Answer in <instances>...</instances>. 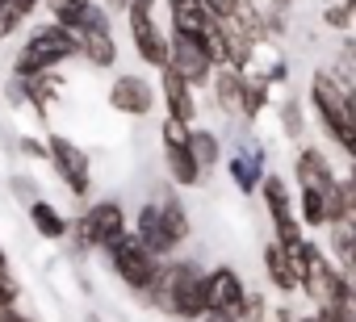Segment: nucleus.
Here are the masks:
<instances>
[{
  "mask_svg": "<svg viewBox=\"0 0 356 322\" xmlns=\"http://www.w3.org/2000/svg\"><path fill=\"white\" fill-rule=\"evenodd\" d=\"M151 301H159L168 314L185 318V322H202L210 314V272L193 260L163 264V280Z\"/></svg>",
  "mask_w": 356,
  "mask_h": 322,
  "instance_id": "obj_1",
  "label": "nucleus"
},
{
  "mask_svg": "<svg viewBox=\"0 0 356 322\" xmlns=\"http://www.w3.org/2000/svg\"><path fill=\"white\" fill-rule=\"evenodd\" d=\"M80 59V34L59 26V22H42L26 34L17 59H13V76L17 80H30V76H47V71H59L63 63Z\"/></svg>",
  "mask_w": 356,
  "mask_h": 322,
  "instance_id": "obj_2",
  "label": "nucleus"
},
{
  "mask_svg": "<svg viewBox=\"0 0 356 322\" xmlns=\"http://www.w3.org/2000/svg\"><path fill=\"white\" fill-rule=\"evenodd\" d=\"M310 105L318 113V126L327 130V138L356 164V117L348 105V84L335 71H314L310 76Z\"/></svg>",
  "mask_w": 356,
  "mask_h": 322,
  "instance_id": "obj_3",
  "label": "nucleus"
},
{
  "mask_svg": "<svg viewBox=\"0 0 356 322\" xmlns=\"http://www.w3.org/2000/svg\"><path fill=\"white\" fill-rule=\"evenodd\" d=\"M105 255H109V264H113V272H118V280H122L126 289H134V293H143V297H155V289H159V280H163V264H159V255L147 251V243H143L134 230L118 235V239L105 247Z\"/></svg>",
  "mask_w": 356,
  "mask_h": 322,
  "instance_id": "obj_4",
  "label": "nucleus"
},
{
  "mask_svg": "<svg viewBox=\"0 0 356 322\" xmlns=\"http://www.w3.org/2000/svg\"><path fill=\"white\" fill-rule=\"evenodd\" d=\"M118 235H126V205L105 197V201H92L76 222H72V239L80 251H105Z\"/></svg>",
  "mask_w": 356,
  "mask_h": 322,
  "instance_id": "obj_5",
  "label": "nucleus"
},
{
  "mask_svg": "<svg viewBox=\"0 0 356 322\" xmlns=\"http://www.w3.org/2000/svg\"><path fill=\"white\" fill-rule=\"evenodd\" d=\"M126 30H130L134 55H138L147 67L163 71V67H168V59H172V34H163V30H159L155 9H151V5H138V0H134V5L126 9Z\"/></svg>",
  "mask_w": 356,
  "mask_h": 322,
  "instance_id": "obj_6",
  "label": "nucleus"
},
{
  "mask_svg": "<svg viewBox=\"0 0 356 322\" xmlns=\"http://www.w3.org/2000/svg\"><path fill=\"white\" fill-rule=\"evenodd\" d=\"M47 164H51V172L63 180V189L72 197H88V189H92V164H88V155H84L80 142H72L67 134H51L47 138Z\"/></svg>",
  "mask_w": 356,
  "mask_h": 322,
  "instance_id": "obj_7",
  "label": "nucleus"
},
{
  "mask_svg": "<svg viewBox=\"0 0 356 322\" xmlns=\"http://www.w3.org/2000/svg\"><path fill=\"white\" fill-rule=\"evenodd\" d=\"M260 197H264L268 222H273V230H277V243H285L289 251L302 247L306 235H302V218H298V210H293V193H289L285 176H273V172H268L264 185H260Z\"/></svg>",
  "mask_w": 356,
  "mask_h": 322,
  "instance_id": "obj_8",
  "label": "nucleus"
},
{
  "mask_svg": "<svg viewBox=\"0 0 356 322\" xmlns=\"http://www.w3.org/2000/svg\"><path fill=\"white\" fill-rule=\"evenodd\" d=\"M80 34V59L88 63V67H97V71H109L113 63H118V42H113V26H109V9L97 5L88 9V17H84V26L76 30Z\"/></svg>",
  "mask_w": 356,
  "mask_h": 322,
  "instance_id": "obj_9",
  "label": "nucleus"
},
{
  "mask_svg": "<svg viewBox=\"0 0 356 322\" xmlns=\"http://www.w3.org/2000/svg\"><path fill=\"white\" fill-rule=\"evenodd\" d=\"M298 264H302V293L314 301V305H327L331 301V293H335V285H339V264H331V255L318 247V243H302L298 247Z\"/></svg>",
  "mask_w": 356,
  "mask_h": 322,
  "instance_id": "obj_10",
  "label": "nucleus"
},
{
  "mask_svg": "<svg viewBox=\"0 0 356 322\" xmlns=\"http://www.w3.org/2000/svg\"><path fill=\"white\" fill-rule=\"evenodd\" d=\"M168 67H176L193 88H210L214 84V71H218V63L206 51V42L202 38H189V34H172V59H168Z\"/></svg>",
  "mask_w": 356,
  "mask_h": 322,
  "instance_id": "obj_11",
  "label": "nucleus"
},
{
  "mask_svg": "<svg viewBox=\"0 0 356 322\" xmlns=\"http://www.w3.org/2000/svg\"><path fill=\"white\" fill-rule=\"evenodd\" d=\"M159 101V88L147 76H113L109 84V109L122 117H147Z\"/></svg>",
  "mask_w": 356,
  "mask_h": 322,
  "instance_id": "obj_12",
  "label": "nucleus"
},
{
  "mask_svg": "<svg viewBox=\"0 0 356 322\" xmlns=\"http://www.w3.org/2000/svg\"><path fill=\"white\" fill-rule=\"evenodd\" d=\"M210 310H222V314L248 322V285L231 264L210 268Z\"/></svg>",
  "mask_w": 356,
  "mask_h": 322,
  "instance_id": "obj_13",
  "label": "nucleus"
},
{
  "mask_svg": "<svg viewBox=\"0 0 356 322\" xmlns=\"http://www.w3.org/2000/svg\"><path fill=\"white\" fill-rule=\"evenodd\" d=\"M264 276L277 293H298L302 289V264H298V247L289 251L285 243H268L264 247Z\"/></svg>",
  "mask_w": 356,
  "mask_h": 322,
  "instance_id": "obj_14",
  "label": "nucleus"
},
{
  "mask_svg": "<svg viewBox=\"0 0 356 322\" xmlns=\"http://www.w3.org/2000/svg\"><path fill=\"white\" fill-rule=\"evenodd\" d=\"M159 96L168 105V117H181V121H197V88L176 71V67H163L159 71Z\"/></svg>",
  "mask_w": 356,
  "mask_h": 322,
  "instance_id": "obj_15",
  "label": "nucleus"
},
{
  "mask_svg": "<svg viewBox=\"0 0 356 322\" xmlns=\"http://www.w3.org/2000/svg\"><path fill=\"white\" fill-rule=\"evenodd\" d=\"M227 172H231V180H235L239 193H248V197L260 193V185L268 176V168H264V146H252V142L235 146L231 159H227Z\"/></svg>",
  "mask_w": 356,
  "mask_h": 322,
  "instance_id": "obj_16",
  "label": "nucleus"
},
{
  "mask_svg": "<svg viewBox=\"0 0 356 322\" xmlns=\"http://www.w3.org/2000/svg\"><path fill=\"white\" fill-rule=\"evenodd\" d=\"M218 17L210 13L206 0H168V34H189V38H206V30Z\"/></svg>",
  "mask_w": 356,
  "mask_h": 322,
  "instance_id": "obj_17",
  "label": "nucleus"
},
{
  "mask_svg": "<svg viewBox=\"0 0 356 322\" xmlns=\"http://www.w3.org/2000/svg\"><path fill=\"white\" fill-rule=\"evenodd\" d=\"M134 235H138V239L147 243V251L159 255V260H168V255L176 251V243H172V235H168V226H163L159 201H147V205L138 210V218H134Z\"/></svg>",
  "mask_w": 356,
  "mask_h": 322,
  "instance_id": "obj_18",
  "label": "nucleus"
},
{
  "mask_svg": "<svg viewBox=\"0 0 356 322\" xmlns=\"http://www.w3.org/2000/svg\"><path fill=\"white\" fill-rule=\"evenodd\" d=\"M293 176H298L302 189H318V193L331 189V185L339 180V176L331 172V159H327L318 146H302V151H298V159H293Z\"/></svg>",
  "mask_w": 356,
  "mask_h": 322,
  "instance_id": "obj_19",
  "label": "nucleus"
},
{
  "mask_svg": "<svg viewBox=\"0 0 356 322\" xmlns=\"http://www.w3.org/2000/svg\"><path fill=\"white\" fill-rule=\"evenodd\" d=\"M163 168H168V176L176 185H185V189H197L206 180L197 155H193V138L189 142H176V146H163Z\"/></svg>",
  "mask_w": 356,
  "mask_h": 322,
  "instance_id": "obj_20",
  "label": "nucleus"
},
{
  "mask_svg": "<svg viewBox=\"0 0 356 322\" xmlns=\"http://www.w3.org/2000/svg\"><path fill=\"white\" fill-rule=\"evenodd\" d=\"M243 88H248V71H239V67H231V63H222V67L214 71L210 92H214L218 109H227V113H243Z\"/></svg>",
  "mask_w": 356,
  "mask_h": 322,
  "instance_id": "obj_21",
  "label": "nucleus"
},
{
  "mask_svg": "<svg viewBox=\"0 0 356 322\" xmlns=\"http://www.w3.org/2000/svg\"><path fill=\"white\" fill-rule=\"evenodd\" d=\"M30 222H34V230L42 235V239H63V235H72V222L51 205V201H42V197H34L30 201Z\"/></svg>",
  "mask_w": 356,
  "mask_h": 322,
  "instance_id": "obj_22",
  "label": "nucleus"
},
{
  "mask_svg": "<svg viewBox=\"0 0 356 322\" xmlns=\"http://www.w3.org/2000/svg\"><path fill=\"white\" fill-rule=\"evenodd\" d=\"M92 5H97V0H42V9L51 13V22H59L67 30H80Z\"/></svg>",
  "mask_w": 356,
  "mask_h": 322,
  "instance_id": "obj_23",
  "label": "nucleus"
},
{
  "mask_svg": "<svg viewBox=\"0 0 356 322\" xmlns=\"http://www.w3.org/2000/svg\"><path fill=\"white\" fill-rule=\"evenodd\" d=\"M26 84V101L38 109V113H51V105H55V96H59V80H55V71H47V76H30V80H22Z\"/></svg>",
  "mask_w": 356,
  "mask_h": 322,
  "instance_id": "obj_24",
  "label": "nucleus"
},
{
  "mask_svg": "<svg viewBox=\"0 0 356 322\" xmlns=\"http://www.w3.org/2000/svg\"><path fill=\"white\" fill-rule=\"evenodd\" d=\"M323 310L339 314L343 322H356V276L352 272H339V285H335V293H331V301Z\"/></svg>",
  "mask_w": 356,
  "mask_h": 322,
  "instance_id": "obj_25",
  "label": "nucleus"
},
{
  "mask_svg": "<svg viewBox=\"0 0 356 322\" xmlns=\"http://www.w3.org/2000/svg\"><path fill=\"white\" fill-rule=\"evenodd\" d=\"M268 92H273V80H268L264 71H252V76H248V88H243V117H248V121L260 117V109L268 105Z\"/></svg>",
  "mask_w": 356,
  "mask_h": 322,
  "instance_id": "obj_26",
  "label": "nucleus"
},
{
  "mask_svg": "<svg viewBox=\"0 0 356 322\" xmlns=\"http://www.w3.org/2000/svg\"><path fill=\"white\" fill-rule=\"evenodd\" d=\"M298 218H302V226H310V230L331 226V218H327V201H323L318 189H302V197H298Z\"/></svg>",
  "mask_w": 356,
  "mask_h": 322,
  "instance_id": "obj_27",
  "label": "nucleus"
},
{
  "mask_svg": "<svg viewBox=\"0 0 356 322\" xmlns=\"http://www.w3.org/2000/svg\"><path fill=\"white\" fill-rule=\"evenodd\" d=\"M159 214H163V226H168L172 243L181 247V243L189 239V230H193V226H189V214H185V205L176 201V197H163V201H159Z\"/></svg>",
  "mask_w": 356,
  "mask_h": 322,
  "instance_id": "obj_28",
  "label": "nucleus"
},
{
  "mask_svg": "<svg viewBox=\"0 0 356 322\" xmlns=\"http://www.w3.org/2000/svg\"><path fill=\"white\" fill-rule=\"evenodd\" d=\"M193 155H197L202 172H214V168H218V155H222V142H218V134H214V130H202V126H193Z\"/></svg>",
  "mask_w": 356,
  "mask_h": 322,
  "instance_id": "obj_29",
  "label": "nucleus"
},
{
  "mask_svg": "<svg viewBox=\"0 0 356 322\" xmlns=\"http://www.w3.org/2000/svg\"><path fill=\"white\" fill-rule=\"evenodd\" d=\"M281 130H285V138H302L306 117H302V105H298V101H285V105H281Z\"/></svg>",
  "mask_w": 356,
  "mask_h": 322,
  "instance_id": "obj_30",
  "label": "nucleus"
},
{
  "mask_svg": "<svg viewBox=\"0 0 356 322\" xmlns=\"http://www.w3.org/2000/svg\"><path fill=\"white\" fill-rule=\"evenodd\" d=\"M323 26H331V30L348 34V30L356 26V13H352L348 5H327V9H323Z\"/></svg>",
  "mask_w": 356,
  "mask_h": 322,
  "instance_id": "obj_31",
  "label": "nucleus"
},
{
  "mask_svg": "<svg viewBox=\"0 0 356 322\" xmlns=\"http://www.w3.org/2000/svg\"><path fill=\"white\" fill-rule=\"evenodd\" d=\"M22 26H26V22L17 17V9L9 5V0H0V42H5V38H13Z\"/></svg>",
  "mask_w": 356,
  "mask_h": 322,
  "instance_id": "obj_32",
  "label": "nucleus"
},
{
  "mask_svg": "<svg viewBox=\"0 0 356 322\" xmlns=\"http://www.w3.org/2000/svg\"><path fill=\"white\" fill-rule=\"evenodd\" d=\"M0 305H17V280L9 276V268H0Z\"/></svg>",
  "mask_w": 356,
  "mask_h": 322,
  "instance_id": "obj_33",
  "label": "nucleus"
},
{
  "mask_svg": "<svg viewBox=\"0 0 356 322\" xmlns=\"http://www.w3.org/2000/svg\"><path fill=\"white\" fill-rule=\"evenodd\" d=\"M206 5H210V13H214V17H222V22H227V17H235L239 0H206Z\"/></svg>",
  "mask_w": 356,
  "mask_h": 322,
  "instance_id": "obj_34",
  "label": "nucleus"
},
{
  "mask_svg": "<svg viewBox=\"0 0 356 322\" xmlns=\"http://www.w3.org/2000/svg\"><path fill=\"white\" fill-rule=\"evenodd\" d=\"M9 5L17 9V17H22V22H30V17L42 9V0H9Z\"/></svg>",
  "mask_w": 356,
  "mask_h": 322,
  "instance_id": "obj_35",
  "label": "nucleus"
},
{
  "mask_svg": "<svg viewBox=\"0 0 356 322\" xmlns=\"http://www.w3.org/2000/svg\"><path fill=\"white\" fill-rule=\"evenodd\" d=\"M22 155H34V159H47V142H34V138H22Z\"/></svg>",
  "mask_w": 356,
  "mask_h": 322,
  "instance_id": "obj_36",
  "label": "nucleus"
},
{
  "mask_svg": "<svg viewBox=\"0 0 356 322\" xmlns=\"http://www.w3.org/2000/svg\"><path fill=\"white\" fill-rule=\"evenodd\" d=\"M0 322H34V318H26V314H17L13 305H0Z\"/></svg>",
  "mask_w": 356,
  "mask_h": 322,
  "instance_id": "obj_37",
  "label": "nucleus"
},
{
  "mask_svg": "<svg viewBox=\"0 0 356 322\" xmlns=\"http://www.w3.org/2000/svg\"><path fill=\"white\" fill-rule=\"evenodd\" d=\"M202 322H239V318H231V314H222V310H210Z\"/></svg>",
  "mask_w": 356,
  "mask_h": 322,
  "instance_id": "obj_38",
  "label": "nucleus"
},
{
  "mask_svg": "<svg viewBox=\"0 0 356 322\" xmlns=\"http://www.w3.org/2000/svg\"><path fill=\"white\" fill-rule=\"evenodd\" d=\"M314 318H318V322H343V318H339V314H331V310H323V305H318V310H314Z\"/></svg>",
  "mask_w": 356,
  "mask_h": 322,
  "instance_id": "obj_39",
  "label": "nucleus"
},
{
  "mask_svg": "<svg viewBox=\"0 0 356 322\" xmlns=\"http://www.w3.org/2000/svg\"><path fill=\"white\" fill-rule=\"evenodd\" d=\"M348 105H352V117H356V84H348Z\"/></svg>",
  "mask_w": 356,
  "mask_h": 322,
  "instance_id": "obj_40",
  "label": "nucleus"
},
{
  "mask_svg": "<svg viewBox=\"0 0 356 322\" xmlns=\"http://www.w3.org/2000/svg\"><path fill=\"white\" fill-rule=\"evenodd\" d=\"M343 272H352V276H356V247H352V255H348V264H343Z\"/></svg>",
  "mask_w": 356,
  "mask_h": 322,
  "instance_id": "obj_41",
  "label": "nucleus"
},
{
  "mask_svg": "<svg viewBox=\"0 0 356 322\" xmlns=\"http://www.w3.org/2000/svg\"><path fill=\"white\" fill-rule=\"evenodd\" d=\"M0 268H9V255H5V251H0Z\"/></svg>",
  "mask_w": 356,
  "mask_h": 322,
  "instance_id": "obj_42",
  "label": "nucleus"
},
{
  "mask_svg": "<svg viewBox=\"0 0 356 322\" xmlns=\"http://www.w3.org/2000/svg\"><path fill=\"white\" fill-rule=\"evenodd\" d=\"M138 5H151V9H155V0H138Z\"/></svg>",
  "mask_w": 356,
  "mask_h": 322,
  "instance_id": "obj_43",
  "label": "nucleus"
},
{
  "mask_svg": "<svg viewBox=\"0 0 356 322\" xmlns=\"http://www.w3.org/2000/svg\"><path fill=\"white\" fill-rule=\"evenodd\" d=\"M252 322H264V318H252Z\"/></svg>",
  "mask_w": 356,
  "mask_h": 322,
  "instance_id": "obj_44",
  "label": "nucleus"
}]
</instances>
